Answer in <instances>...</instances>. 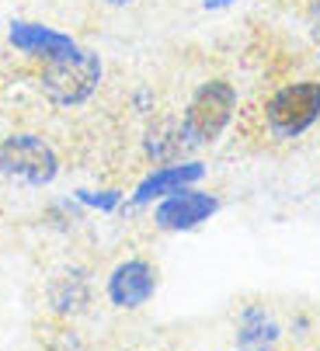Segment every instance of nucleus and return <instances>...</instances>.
Masks as SVG:
<instances>
[{
    "instance_id": "nucleus-1",
    "label": "nucleus",
    "mask_w": 320,
    "mask_h": 351,
    "mask_svg": "<svg viewBox=\"0 0 320 351\" xmlns=\"http://www.w3.org/2000/svg\"><path fill=\"white\" fill-rule=\"evenodd\" d=\"M101 80V60L87 49H73L70 56L52 60L42 73V90L56 105H80L94 94Z\"/></svg>"
},
{
    "instance_id": "nucleus-2",
    "label": "nucleus",
    "mask_w": 320,
    "mask_h": 351,
    "mask_svg": "<svg viewBox=\"0 0 320 351\" xmlns=\"http://www.w3.org/2000/svg\"><path fill=\"white\" fill-rule=\"evenodd\" d=\"M233 101H237V94L227 80L202 84L198 94L192 97V105H188V115H185V136L192 143H212L227 129Z\"/></svg>"
},
{
    "instance_id": "nucleus-3",
    "label": "nucleus",
    "mask_w": 320,
    "mask_h": 351,
    "mask_svg": "<svg viewBox=\"0 0 320 351\" xmlns=\"http://www.w3.org/2000/svg\"><path fill=\"white\" fill-rule=\"evenodd\" d=\"M56 154L38 136H11L0 146V171L25 184H49L56 178Z\"/></svg>"
},
{
    "instance_id": "nucleus-4",
    "label": "nucleus",
    "mask_w": 320,
    "mask_h": 351,
    "mask_svg": "<svg viewBox=\"0 0 320 351\" xmlns=\"http://www.w3.org/2000/svg\"><path fill=\"white\" fill-rule=\"evenodd\" d=\"M317 115H320V84H313V80L279 90L268 105V122L282 136H299L303 129H310L317 122Z\"/></svg>"
},
{
    "instance_id": "nucleus-5",
    "label": "nucleus",
    "mask_w": 320,
    "mask_h": 351,
    "mask_svg": "<svg viewBox=\"0 0 320 351\" xmlns=\"http://www.w3.org/2000/svg\"><path fill=\"white\" fill-rule=\"evenodd\" d=\"M220 209V202L212 195H202V191H174L168 202H160L157 209V226L160 230H192L198 226L202 219H209L212 213Z\"/></svg>"
},
{
    "instance_id": "nucleus-6",
    "label": "nucleus",
    "mask_w": 320,
    "mask_h": 351,
    "mask_svg": "<svg viewBox=\"0 0 320 351\" xmlns=\"http://www.w3.org/2000/svg\"><path fill=\"white\" fill-rule=\"evenodd\" d=\"M153 289H157V278H153V268L146 261H126L108 278V295H112V303L122 306V310L143 306L146 299L153 295Z\"/></svg>"
},
{
    "instance_id": "nucleus-7",
    "label": "nucleus",
    "mask_w": 320,
    "mask_h": 351,
    "mask_svg": "<svg viewBox=\"0 0 320 351\" xmlns=\"http://www.w3.org/2000/svg\"><path fill=\"white\" fill-rule=\"evenodd\" d=\"M11 45L21 49V53H38V56H45L49 63L70 56L73 49H77L70 35H60V32L42 28V25H25V21L11 25Z\"/></svg>"
},
{
    "instance_id": "nucleus-8",
    "label": "nucleus",
    "mask_w": 320,
    "mask_h": 351,
    "mask_svg": "<svg viewBox=\"0 0 320 351\" xmlns=\"http://www.w3.org/2000/svg\"><path fill=\"white\" fill-rule=\"evenodd\" d=\"M202 178V164H181V167H160L153 171L139 188H136V202H150V198H160V195H174L181 191L185 184L198 181Z\"/></svg>"
},
{
    "instance_id": "nucleus-9",
    "label": "nucleus",
    "mask_w": 320,
    "mask_h": 351,
    "mask_svg": "<svg viewBox=\"0 0 320 351\" xmlns=\"http://www.w3.org/2000/svg\"><path fill=\"white\" fill-rule=\"evenodd\" d=\"M279 330L272 320H264L261 310H247L244 317V334H240V344H261V341H272Z\"/></svg>"
},
{
    "instance_id": "nucleus-10",
    "label": "nucleus",
    "mask_w": 320,
    "mask_h": 351,
    "mask_svg": "<svg viewBox=\"0 0 320 351\" xmlns=\"http://www.w3.org/2000/svg\"><path fill=\"white\" fill-rule=\"evenodd\" d=\"M313 25H317V32H320V0H317V8H313Z\"/></svg>"
},
{
    "instance_id": "nucleus-11",
    "label": "nucleus",
    "mask_w": 320,
    "mask_h": 351,
    "mask_svg": "<svg viewBox=\"0 0 320 351\" xmlns=\"http://www.w3.org/2000/svg\"><path fill=\"white\" fill-rule=\"evenodd\" d=\"M104 4H112V8H122V4H133V0H104Z\"/></svg>"
},
{
    "instance_id": "nucleus-12",
    "label": "nucleus",
    "mask_w": 320,
    "mask_h": 351,
    "mask_svg": "<svg viewBox=\"0 0 320 351\" xmlns=\"http://www.w3.org/2000/svg\"><path fill=\"white\" fill-rule=\"evenodd\" d=\"M209 4H212V8H216V4H227V0H209Z\"/></svg>"
}]
</instances>
